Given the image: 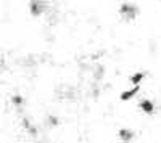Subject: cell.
Masks as SVG:
<instances>
[{
  "label": "cell",
  "instance_id": "6da1fadb",
  "mask_svg": "<svg viewBox=\"0 0 161 143\" xmlns=\"http://www.w3.org/2000/svg\"><path fill=\"white\" fill-rule=\"evenodd\" d=\"M139 7L137 5H132V3H123L119 7V15L123 16L124 19H134L137 18L139 15Z\"/></svg>",
  "mask_w": 161,
  "mask_h": 143
},
{
  "label": "cell",
  "instance_id": "7a4b0ae2",
  "mask_svg": "<svg viewBox=\"0 0 161 143\" xmlns=\"http://www.w3.org/2000/svg\"><path fill=\"white\" fill-rule=\"evenodd\" d=\"M47 8V2L45 0H31L29 2V11L32 16H40Z\"/></svg>",
  "mask_w": 161,
  "mask_h": 143
},
{
  "label": "cell",
  "instance_id": "3957f363",
  "mask_svg": "<svg viewBox=\"0 0 161 143\" xmlns=\"http://www.w3.org/2000/svg\"><path fill=\"white\" fill-rule=\"evenodd\" d=\"M139 90H140V85H134L132 88H129V90H126V92H123V93L119 95L121 101H129V100H132L134 97L139 93Z\"/></svg>",
  "mask_w": 161,
  "mask_h": 143
},
{
  "label": "cell",
  "instance_id": "277c9868",
  "mask_svg": "<svg viewBox=\"0 0 161 143\" xmlns=\"http://www.w3.org/2000/svg\"><path fill=\"white\" fill-rule=\"evenodd\" d=\"M139 108L145 113V114H153V111H155V105H153V101L152 100H142L140 103H139Z\"/></svg>",
  "mask_w": 161,
  "mask_h": 143
},
{
  "label": "cell",
  "instance_id": "5b68a950",
  "mask_svg": "<svg viewBox=\"0 0 161 143\" xmlns=\"http://www.w3.org/2000/svg\"><path fill=\"white\" fill-rule=\"evenodd\" d=\"M118 135H119L121 140L126 141V143H129V141L134 138V132L130 130V129H121V130L118 132Z\"/></svg>",
  "mask_w": 161,
  "mask_h": 143
},
{
  "label": "cell",
  "instance_id": "8992f818",
  "mask_svg": "<svg viewBox=\"0 0 161 143\" xmlns=\"http://www.w3.org/2000/svg\"><path fill=\"white\" fill-rule=\"evenodd\" d=\"M143 77H145L143 72H136V74H132V76L129 77V82H130L132 85H140V82H142Z\"/></svg>",
  "mask_w": 161,
  "mask_h": 143
},
{
  "label": "cell",
  "instance_id": "52a82bcc",
  "mask_svg": "<svg viewBox=\"0 0 161 143\" xmlns=\"http://www.w3.org/2000/svg\"><path fill=\"white\" fill-rule=\"evenodd\" d=\"M11 103H13L15 106H21L23 103H24V98H23L21 95H13V97H11Z\"/></svg>",
  "mask_w": 161,
  "mask_h": 143
},
{
  "label": "cell",
  "instance_id": "ba28073f",
  "mask_svg": "<svg viewBox=\"0 0 161 143\" xmlns=\"http://www.w3.org/2000/svg\"><path fill=\"white\" fill-rule=\"evenodd\" d=\"M47 121H48V124L52 125V127H55V125H58V118H57V116H48V118H47Z\"/></svg>",
  "mask_w": 161,
  "mask_h": 143
}]
</instances>
